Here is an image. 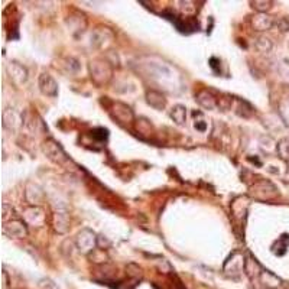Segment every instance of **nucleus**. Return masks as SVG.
<instances>
[{
  "label": "nucleus",
  "instance_id": "nucleus-1",
  "mask_svg": "<svg viewBox=\"0 0 289 289\" xmlns=\"http://www.w3.org/2000/svg\"><path fill=\"white\" fill-rule=\"evenodd\" d=\"M279 154L283 159H289V139H283L279 143Z\"/></svg>",
  "mask_w": 289,
  "mask_h": 289
}]
</instances>
